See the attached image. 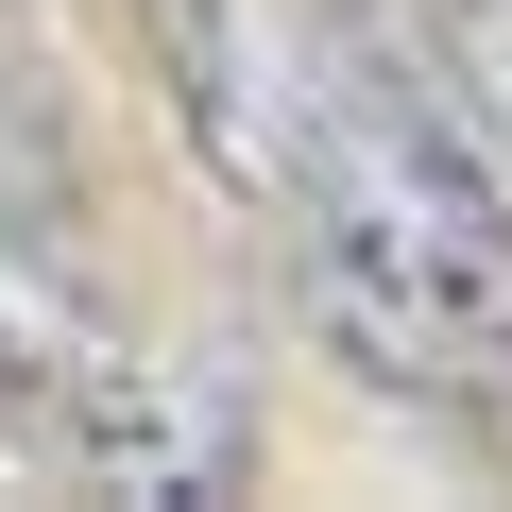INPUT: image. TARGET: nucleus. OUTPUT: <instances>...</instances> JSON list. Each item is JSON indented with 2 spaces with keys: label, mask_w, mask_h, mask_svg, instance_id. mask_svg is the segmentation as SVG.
<instances>
[{
  "label": "nucleus",
  "mask_w": 512,
  "mask_h": 512,
  "mask_svg": "<svg viewBox=\"0 0 512 512\" xmlns=\"http://www.w3.org/2000/svg\"><path fill=\"white\" fill-rule=\"evenodd\" d=\"M274 239H291V291L342 376H376L410 410H461L512 376V154L427 86L410 35L325 18V120H308Z\"/></svg>",
  "instance_id": "1"
},
{
  "label": "nucleus",
  "mask_w": 512,
  "mask_h": 512,
  "mask_svg": "<svg viewBox=\"0 0 512 512\" xmlns=\"http://www.w3.org/2000/svg\"><path fill=\"white\" fill-rule=\"evenodd\" d=\"M137 35H154V86L188 120L205 188H239L274 222L308 171V120H325V18L308 0H137Z\"/></svg>",
  "instance_id": "2"
},
{
  "label": "nucleus",
  "mask_w": 512,
  "mask_h": 512,
  "mask_svg": "<svg viewBox=\"0 0 512 512\" xmlns=\"http://www.w3.org/2000/svg\"><path fill=\"white\" fill-rule=\"evenodd\" d=\"M35 461H52V478H103V495H222V478L256 461V410H239L205 359H137V342L103 325V359L69 376V410H52Z\"/></svg>",
  "instance_id": "3"
},
{
  "label": "nucleus",
  "mask_w": 512,
  "mask_h": 512,
  "mask_svg": "<svg viewBox=\"0 0 512 512\" xmlns=\"http://www.w3.org/2000/svg\"><path fill=\"white\" fill-rule=\"evenodd\" d=\"M410 52H427V86L512 154V0H410Z\"/></svg>",
  "instance_id": "4"
},
{
  "label": "nucleus",
  "mask_w": 512,
  "mask_h": 512,
  "mask_svg": "<svg viewBox=\"0 0 512 512\" xmlns=\"http://www.w3.org/2000/svg\"><path fill=\"white\" fill-rule=\"evenodd\" d=\"M0 69H35V0H0Z\"/></svg>",
  "instance_id": "5"
}]
</instances>
